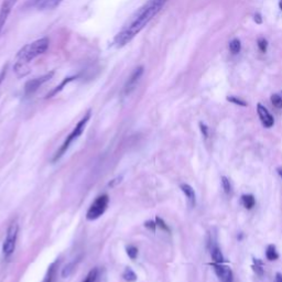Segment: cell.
<instances>
[{
	"label": "cell",
	"mask_w": 282,
	"mask_h": 282,
	"mask_svg": "<svg viewBox=\"0 0 282 282\" xmlns=\"http://www.w3.org/2000/svg\"><path fill=\"white\" fill-rule=\"evenodd\" d=\"M168 0H148L144 6H141L134 12L127 24L121 29L113 38V44L116 48H123L133 40L145 27L157 16L160 10L166 5Z\"/></svg>",
	"instance_id": "cell-1"
},
{
	"label": "cell",
	"mask_w": 282,
	"mask_h": 282,
	"mask_svg": "<svg viewBox=\"0 0 282 282\" xmlns=\"http://www.w3.org/2000/svg\"><path fill=\"white\" fill-rule=\"evenodd\" d=\"M50 41L48 38H41L39 40L33 41L32 43H29L26 46H23L20 51L17 53L16 61L14 65L15 73L18 75V77H24L29 74V64L37 58L46 52L49 49Z\"/></svg>",
	"instance_id": "cell-2"
},
{
	"label": "cell",
	"mask_w": 282,
	"mask_h": 282,
	"mask_svg": "<svg viewBox=\"0 0 282 282\" xmlns=\"http://www.w3.org/2000/svg\"><path fill=\"white\" fill-rule=\"evenodd\" d=\"M91 116H92V113H91V111H88L85 113V116H84L83 118L78 121L77 125L75 126L74 129L72 130V132H71V133L66 137L64 142H63L62 146L60 147V149H58L56 152V154H54V157L52 159V162H56L57 160H60L63 155L66 153V151L70 149V147L72 146L73 142L75 140H77V139L81 137V134L84 132V130H85L87 123L91 119Z\"/></svg>",
	"instance_id": "cell-3"
},
{
	"label": "cell",
	"mask_w": 282,
	"mask_h": 282,
	"mask_svg": "<svg viewBox=\"0 0 282 282\" xmlns=\"http://www.w3.org/2000/svg\"><path fill=\"white\" fill-rule=\"evenodd\" d=\"M19 234V224L17 221L11 222L6 233L5 241L2 244V254L5 258H9V257L14 254L17 245V239H18Z\"/></svg>",
	"instance_id": "cell-4"
},
{
	"label": "cell",
	"mask_w": 282,
	"mask_h": 282,
	"mask_svg": "<svg viewBox=\"0 0 282 282\" xmlns=\"http://www.w3.org/2000/svg\"><path fill=\"white\" fill-rule=\"evenodd\" d=\"M109 204V196L107 194L99 195L97 199H96L93 204L90 206L87 213H86V218L88 221H96L98 218L104 215V213L106 212V209L108 207Z\"/></svg>",
	"instance_id": "cell-5"
},
{
	"label": "cell",
	"mask_w": 282,
	"mask_h": 282,
	"mask_svg": "<svg viewBox=\"0 0 282 282\" xmlns=\"http://www.w3.org/2000/svg\"><path fill=\"white\" fill-rule=\"evenodd\" d=\"M54 72H50L48 74H44L42 75L40 77H37V78H33L31 81L27 82L26 86H24V93H26L27 95H31L33 93H36L39 88L43 85L44 83L49 82L50 79L53 77Z\"/></svg>",
	"instance_id": "cell-6"
},
{
	"label": "cell",
	"mask_w": 282,
	"mask_h": 282,
	"mask_svg": "<svg viewBox=\"0 0 282 282\" xmlns=\"http://www.w3.org/2000/svg\"><path fill=\"white\" fill-rule=\"evenodd\" d=\"M142 74H144V67L142 66H139L133 71L132 74L130 75V77L127 79V82H126L124 86L125 95H129L130 93L136 88L137 84L139 83V79H140L142 76Z\"/></svg>",
	"instance_id": "cell-7"
},
{
	"label": "cell",
	"mask_w": 282,
	"mask_h": 282,
	"mask_svg": "<svg viewBox=\"0 0 282 282\" xmlns=\"http://www.w3.org/2000/svg\"><path fill=\"white\" fill-rule=\"evenodd\" d=\"M18 0H3L1 6H0V31L5 27L8 20V17L11 14L12 9Z\"/></svg>",
	"instance_id": "cell-8"
},
{
	"label": "cell",
	"mask_w": 282,
	"mask_h": 282,
	"mask_svg": "<svg viewBox=\"0 0 282 282\" xmlns=\"http://www.w3.org/2000/svg\"><path fill=\"white\" fill-rule=\"evenodd\" d=\"M210 266L214 268L216 276L220 278V280L222 282H233L234 279L233 271H231V269L229 267H227L223 263H210Z\"/></svg>",
	"instance_id": "cell-9"
},
{
	"label": "cell",
	"mask_w": 282,
	"mask_h": 282,
	"mask_svg": "<svg viewBox=\"0 0 282 282\" xmlns=\"http://www.w3.org/2000/svg\"><path fill=\"white\" fill-rule=\"evenodd\" d=\"M257 113H258L259 119L262 121V124L266 128H271L273 125H275V119L270 113H269L268 109L263 106L262 104L257 105Z\"/></svg>",
	"instance_id": "cell-10"
},
{
	"label": "cell",
	"mask_w": 282,
	"mask_h": 282,
	"mask_svg": "<svg viewBox=\"0 0 282 282\" xmlns=\"http://www.w3.org/2000/svg\"><path fill=\"white\" fill-rule=\"evenodd\" d=\"M180 188H181V191L184 193V195L187 196L190 205L192 206V207H194L196 204V195H195L194 188H193L190 184H187V183L181 184Z\"/></svg>",
	"instance_id": "cell-11"
},
{
	"label": "cell",
	"mask_w": 282,
	"mask_h": 282,
	"mask_svg": "<svg viewBox=\"0 0 282 282\" xmlns=\"http://www.w3.org/2000/svg\"><path fill=\"white\" fill-rule=\"evenodd\" d=\"M63 0H41V1L38 3V8L41 10H49V9H54L56 8Z\"/></svg>",
	"instance_id": "cell-12"
},
{
	"label": "cell",
	"mask_w": 282,
	"mask_h": 282,
	"mask_svg": "<svg viewBox=\"0 0 282 282\" xmlns=\"http://www.w3.org/2000/svg\"><path fill=\"white\" fill-rule=\"evenodd\" d=\"M210 256H212V259L213 262L215 263H223L225 262V258L224 256H223V252L220 249V247L214 245L210 248Z\"/></svg>",
	"instance_id": "cell-13"
},
{
	"label": "cell",
	"mask_w": 282,
	"mask_h": 282,
	"mask_svg": "<svg viewBox=\"0 0 282 282\" xmlns=\"http://www.w3.org/2000/svg\"><path fill=\"white\" fill-rule=\"evenodd\" d=\"M242 202H243L244 207H245L246 209H251L256 204V199L254 195L245 194L242 196Z\"/></svg>",
	"instance_id": "cell-14"
},
{
	"label": "cell",
	"mask_w": 282,
	"mask_h": 282,
	"mask_svg": "<svg viewBox=\"0 0 282 282\" xmlns=\"http://www.w3.org/2000/svg\"><path fill=\"white\" fill-rule=\"evenodd\" d=\"M266 257L268 260H270V262H273V260H277L278 258H279V254H278L277 248L275 245H269L267 247Z\"/></svg>",
	"instance_id": "cell-15"
},
{
	"label": "cell",
	"mask_w": 282,
	"mask_h": 282,
	"mask_svg": "<svg viewBox=\"0 0 282 282\" xmlns=\"http://www.w3.org/2000/svg\"><path fill=\"white\" fill-rule=\"evenodd\" d=\"M252 260H254V263H252V270L255 271L257 276H259V277L263 276V272H264L263 271V263L260 259H256V258H254Z\"/></svg>",
	"instance_id": "cell-16"
},
{
	"label": "cell",
	"mask_w": 282,
	"mask_h": 282,
	"mask_svg": "<svg viewBox=\"0 0 282 282\" xmlns=\"http://www.w3.org/2000/svg\"><path fill=\"white\" fill-rule=\"evenodd\" d=\"M229 50L233 54H237V53L241 52V50H242L241 41H239L238 39H234L229 43Z\"/></svg>",
	"instance_id": "cell-17"
},
{
	"label": "cell",
	"mask_w": 282,
	"mask_h": 282,
	"mask_svg": "<svg viewBox=\"0 0 282 282\" xmlns=\"http://www.w3.org/2000/svg\"><path fill=\"white\" fill-rule=\"evenodd\" d=\"M97 278H98V269L94 268V269H92L90 272H88V275L86 276L85 280H84L83 282H96Z\"/></svg>",
	"instance_id": "cell-18"
},
{
	"label": "cell",
	"mask_w": 282,
	"mask_h": 282,
	"mask_svg": "<svg viewBox=\"0 0 282 282\" xmlns=\"http://www.w3.org/2000/svg\"><path fill=\"white\" fill-rule=\"evenodd\" d=\"M123 277H124V279H125L126 281H128V282H134V281L137 280V276H136V273H134L130 268H127V269H126L125 272H124V275H123Z\"/></svg>",
	"instance_id": "cell-19"
},
{
	"label": "cell",
	"mask_w": 282,
	"mask_h": 282,
	"mask_svg": "<svg viewBox=\"0 0 282 282\" xmlns=\"http://www.w3.org/2000/svg\"><path fill=\"white\" fill-rule=\"evenodd\" d=\"M75 269V263H70L69 264H66V266L63 268L62 270V277L63 278H67L72 275V272L74 271Z\"/></svg>",
	"instance_id": "cell-20"
},
{
	"label": "cell",
	"mask_w": 282,
	"mask_h": 282,
	"mask_svg": "<svg viewBox=\"0 0 282 282\" xmlns=\"http://www.w3.org/2000/svg\"><path fill=\"white\" fill-rule=\"evenodd\" d=\"M227 100H228L229 103H233V104H235V105H238V106H243V107H246V106H247V103L245 102V100L235 97V96H228V97H227Z\"/></svg>",
	"instance_id": "cell-21"
},
{
	"label": "cell",
	"mask_w": 282,
	"mask_h": 282,
	"mask_svg": "<svg viewBox=\"0 0 282 282\" xmlns=\"http://www.w3.org/2000/svg\"><path fill=\"white\" fill-rule=\"evenodd\" d=\"M221 180H222V185H223V188H224L225 193L226 194H229V193L231 192V185H230L229 180L227 179L226 176H222Z\"/></svg>",
	"instance_id": "cell-22"
},
{
	"label": "cell",
	"mask_w": 282,
	"mask_h": 282,
	"mask_svg": "<svg viewBox=\"0 0 282 282\" xmlns=\"http://www.w3.org/2000/svg\"><path fill=\"white\" fill-rule=\"evenodd\" d=\"M271 103L276 108H282V97L278 94H273L271 96Z\"/></svg>",
	"instance_id": "cell-23"
},
{
	"label": "cell",
	"mask_w": 282,
	"mask_h": 282,
	"mask_svg": "<svg viewBox=\"0 0 282 282\" xmlns=\"http://www.w3.org/2000/svg\"><path fill=\"white\" fill-rule=\"evenodd\" d=\"M127 255L129 256V258L132 259V260H134L137 258V256H138V249L134 246H128L127 248Z\"/></svg>",
	"instance_id": "cell-24"
},
{
	"label": "cell",
	"mask_w": 282,
	"mask_h": 282,
	"mask_svg": "<svg viewBox=\"0 0 282 282\" xmlns=\"http://www.w3.org/2000/svg\"><path fill=\"white\" fill-rule=\"evenodd\" d=\"M54 266H56V264H54V263H52L51 266H50L48 272H46V276L44 277V279H43V281H42V282H52V280H53V273H54Z\"/></svg>",
	"instance_id": "cell-25"
},
{
	"label": "cell",
	"mask_w": 282,
	"mask_h": 282,
	"mask_svg": "<svg viewBox=\"0 0 282 282\" xmlns=\"http://www.w3.org/2000/svg\"><path fill=\"white\" fill-rule=\"evenodd\" d=\"M258 46H259L260 51L263 52V53H266L267 48H268V42H267V40L263 39V38H260V39L258 40Z\"/></svg>",
	"instance_id": "cell-26"
},
{
	"label": "cell",
	"mask_w": 282,
	"mask_h": 282,
	"mask_svg": "<svg viewBox=\"0 0 282 282\" xmlns=\"http://www.w3.org/2000/svg\"><path fill=\"white\" fill-rule=\"evenodd\" d=\"M155 224H157V225L160 227V228H162V229H164L166 231H168V233H169V231H170V228H169V227L167 226L166 223H164L160 217H157V218H155Z\"/></svg>",
	"instance_id": "cell-27"
},
{
	"label": "cell",
	"mask_w": 282,
	"mask_h": 282,
	"mask_svg": "<svg viewBox=\"0 0 282 282\" xmlns=\"http://www.w3.org/2000/svg\"><path fill=\"white\" fill-rule=\"evenodd\" d=\"M200 128H201L202 134H203V136H204L205 138H207V136H208V128H207V126H206L205 124H203V123H200Z\"/></svg>",
	"instance_id": "cell-28"
},
{
	"label": "cell",
	"mask_w": 282,
	"mask_h": 282,
	"mask_svg": "<svg viewBox=\"0 0 282 282\" xmlns=\"http://www.w3.org/2000/svg\"><path fill=\"white\" fill-rule=\"evenodd\" d=\"M145 225H146L147 228H149V229H151L152 231H154L155 226H157V224H155V222H154V221H149V222H147Z\"/></svg>",
	"instance_id": "cell-29"
},
{
	"label": "cell",
	"mask_w": 282,
	"mask_h": 282,
	"mask_svg": "<svg viewBox=\"0 0 282 282\" xmlns=\"http://www.w3.org/2000/svg\"><path fill=\"white\" fill-rule=\"evenodd\" d=\"M6 73H7V65L3 67V69L0 71V85H1V83L3 79H5V76H6Z\"/></svg>",
	"instance_id": "cell-30"
},
{
	"label": "cell",
	"mask_w": 282,
	"mask_h": 282,
	"mask_svg": "<svg viewBox=\"0 0 282 282\" xmlns=\"http://www.w3.org/2000/svg\"><path fill=\"white\" fill-rule=\"evenodd\" d=\"M255 21L257 23H262L263 22V19H262V16H260L259 14H257L255 15Z\"/></svg>",
	"instance_id": "cell-31"
},
{
	"label": "cell",
	"mask_w": 282,
	"mask_h": 282,
	"mask_svg": "<svg viewBox=\"0 0 282 282\" xmlns=\"http://www.w3.org/2000/svg\"><path fill=\"white\" fill-rule=\"evenodd\" d=\"M275 282H282V273L277 272L276 273V280Z\"/></svg>",
	"instance_id": "cell-32"
},
{
	"label": "cell",
	"mask_w": 282,
	"mask_h": 282,
	"mask_svg": "<svg viewBox=\"0 0 282 282\" xmlns=\"http://www.w3.org/2000/svg\"><path fill=\"white\" fill-rule=\"evenodd\" d=\"M277 172H278V174H279V176H280L281 180H282V168H278Z\"/></svg>",
	"instance_id": "cell-33"
},
{
	"label": "cell",
	"mask_w": 282,
	"mask_h": 282,
	"mask_svg": "<svg viewBox=\"0 0 282 282\" xmlns=\"http://www.w3.org/2000/svg\"><path fill=\"white\" fill-rule=\"evenodd\" d=\"M279 6H280V9L282 10V0H280V3H279Z\"/></svg>",
	"instance_id": "cell-34"
}]
</instances>
